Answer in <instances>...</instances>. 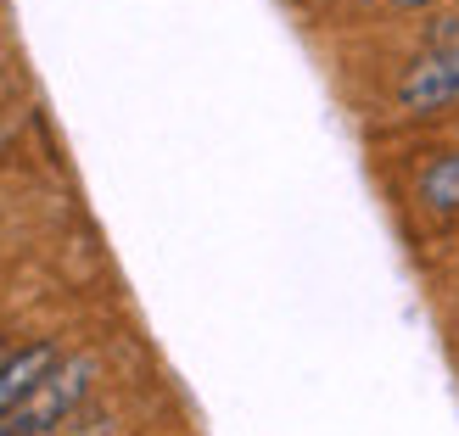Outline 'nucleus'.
I'll return each mask as SVG.
<instances>
[{
    "label": "nucleus",
    "instance_id": "4",
    "mask_svg": "<svg viewBox=\"0 0 459 436\" xmlns=\"http://www.w3.org/2000/svg\"><path fill=\"white\" fill-rule=\"evenodd\" d=\"M420 201L437 218H454L459 213V151H437L420 174Z\"/></svg>",
    "mask_w": 459,
    "mask_h": 436
},
{
    "label": "nucleus",
    "instance_id": "7",
    "mask_svg": "<svg viewBox=\"0 0 459 436\" xmlns=\"http://www.w3.org/2000/svg\"><path fill=\"white\" fill-rule=\"evenodd\" d=\"M0 436H6V431H0Z\"/></svg>",
    "mask_w": 459,
    "mask_h": 436
},
{
    "label": "nucleus",
    "instance_id": "6",
    "mask_svg": "<svg viewBox=\"0 0 459 436\" xmlns=\"http://www.w3.org/2000/svg\"><path fill=\"white\" fill-rule=\"evenodd\" d=\"M0 363H6V347H0Z\"/></svg>",
    "mask_w": 459,
    "mask_h": 436
},
{
    "label": "nucleus",
    "instance_id": "3",
    "mask_svg": "<svg viewBox=\"0 0 459 436\" xmlns=\"http://www.w3.org/2000/svg\"><path fill=\"white\" fill-rule=\"evenodd\" d=\"M62 363V347L56 341H29V347L6 353V363H0V420H12L22 403H29V392L45 380Z\"/></svg>",
    "mask_w": 459,
    "mask_h": 436
},
{
    "label": "nucleus",
    "instance_id": "5",
    "mask_svg": "<svg viewBox=\"0 0 459 436\" xmlns=\"http://www.w3.org/2000/svg\"><path fill=\"white\" fill-rule=\"evenodd\" d=\"M393 6H403V12H420V6H431V0H393Z\"/></svg>",
    "mask_w": 459,
    "mask_h": 436
},
{
    "label": "nucleus",
    "instance_id": "1",
    "mask_svg": "<svg viewBox=\"0 0 459 436\" xmlns=\"http://www.w3.org/2000/svg\"><path fill=\"white\" fill-rule=\"evenodd\" d=\"M96 375H101V363L90 358V353L62 358L56 370H51V375H45L34 392H29V403H22L12 420H0V431H6V436H45V431L67 425V420L79 415V403L90 398Z\"/></svg>",
    "mask_w": 459,
    "mask_h": 436
},
{
    "label": "nucleus",
    "instance_id": "2",
    "mask_svg": "<svg viewBox=\"0 0 459 436\" xmlns=\"http://www.w3.org/2000/svg\"><path fill=\"white\" fill-rule=\"evenodd\" d=\"M459 101V45L454 51H426L409 73L398 79V107L409 118H426V112H443Z\"/></svg>",
    "mask_w": 459,
    "mask_h": 436
}]
</instances>
